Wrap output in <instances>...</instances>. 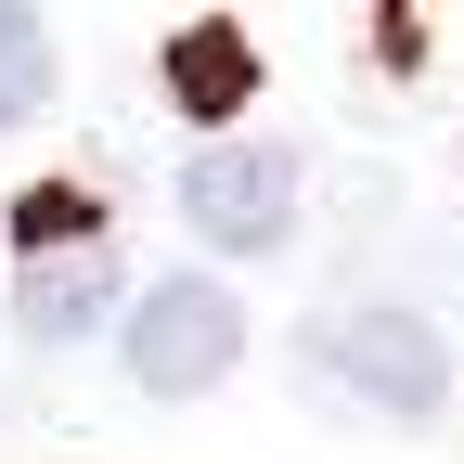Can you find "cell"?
<instances>
[{"instance_id": "cell-1", "label": "cell", "mask_w": 464, "mask_h": 464, "mask_svg": "<svg viewBox=\"0 0 464 464\" xmlns=\"http://www.w3.org/2000/svg\"><path fill=\"white\" fill-rule=\"evenodd\" d=\"M310 387H348L362 413H387V426H439V400H451V348H439V323L426 310H387V297H362V310H323L310 323Z\"/></svg>"}, {"instance_id": "cell-2", "label": "cell", "mask_w": 464, "mask_h": 464, "mask_svg": "<svg viewBox=\"0 0 464 464\" xmlns=\"http://www.w3.org/2000/svg\"><path fill=\"white\" fill-rule=\"evenodd\" d=\"M232 362H246V310H232L207 271H168V284L130 297V387H142V400H194V387H219Z\"/></svg>"}, {"instance_id": "cell-3", "label": "cell", "mask_w": 464, "mask_h": 464, "mask_svg": "<svg viewBox=\"0 0 464 464\" xmlns=\"http://www.w3.org/2000/svg\"><path fill=\"white\" fill-rule=\"evenodd\" d=\"M181 219L207 232V246H232V258H271L284 232H297V142H246V130L194 142V168H181Z\"/></svg>"}, {"instance_id": "cell-4", "label": "cell", "mask_w": 464, "mask_h": 464, "mask_svg": "<svg viewBox=\"0 0 464 464\" xmlns=\"http://www.w3.org/2000/svg\"><path fill=\"white\" fill-rule=\"evenodd\" d=\"M103 310H116V258H103V246H65V258H26V271H14L26 348H78Z\"/></svg>"}, {"instance_id": "cell-5", "label": "cell", "mask_w": 464, "mask_h": 464, "mask_svg": "<svg viewBox=\"0 0 464 464\" xmlns=\"http://www.w3.org/2000/svg\"><path fill=\"white\" fill-rule=\"evenodd\" d=\"M168 91H181L194 116H232L258 91V52H246V26H181L168 39Z\"/></svg>"}, {"instance_id": "cell-6", "label": "cell", "mask_w": 464, "mask_h": 464, "mask_svg": "<svg viewBox=\"0 0 464 464\" xmlns=\"http://www.w3.org/2000/svg\"><path fill=\"white\" fill-rule=\"evenodd\" d=\"M52 78H65L52 65V26L26 14V0H0V130H26V116L52 103Z\"/></svg>"}]
</instances>
